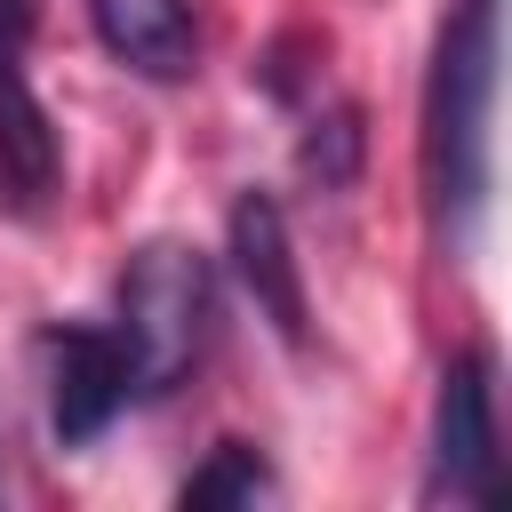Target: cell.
Listing matches in <instances>:
<instances>
[{
    "label": "cell",
    "mask_w": 512,
    "mask_h": 512,
    "mask_svg": "<svg viewBox=\"0 0 512 512\" xmlns=\"http://www.w3.org/2000/svg\"><path fill=\"white\" fill-rule=\"evenodd\" d=\"M488 120H496V0H456L424 80V192L448 248L488 208Z\"/></svg>",
    "instance_id": "6da1fadb"
},
{
    "label": "cell",
    "mask_w": 512,
    "mask_h": 512,
    "mask_svg": "<svg viewBox=\"0 0 512 512\" xmlns=\"http://www.w3.org/2000/svg\"><path fill=\"white\" fill-rule=\"evenodd\" d=\"M208 320H216V272H208L200 248L152 240V248L128 256L112 336H120L128 376H136L144 400H160V392H176L192 376V360L208 352Z\"/></svg>",
    "instance_id": "7a4b0ae2"
},
{
    "label": "cell",
    "mask_w": 512,
    "mask_h": 512,
    "mask_svg": "<svg viewBox=\"0 0 512 512\" xmlns=\"http://www.w3.org/2000/svg\"><path fill=\"white\" fill-rule=\"evenodd\" d=\"M424 496L432 504H488L496 496V384H488V352H456L440 368Z\"/></svg>",
    "instance_id": "3957f363"
},
{
    "label": "cell",
    "mask_w": 512,
    "mask_h": 512,
    "mask_svg": "<svg viewBox=\"0 0 512 512\" xmlns=\"http://www.w3.org/2000/svg\"><path fill=\"white\" fill-rule=\"evenodd\" d=\"M24 32H32V0H0V200L32 216V208L56 192L64 152H56L48 104L32 96V72H24Z\"/></svg>",
    "instance_id": "277c9868"
},
{
    "label": "cell",
    "mask_w": 512,
    "mask_h": 512,
    "mask_svg": "<svg viewBox=\"0 0 512 512\" xmlns=\"http://www.w3.org/2000/svg\"><path fill=\"white\" fill-rule=\"evenodd\" d=\"M48 352V424L64 448H88L128 400H136V376H128V352L112 328H88V320H64L40 336Z\"/></svg>",
    "instance_id": "5b68a950"
},
{
    "label": "cell",
    "mask_w": 512,
    "mask_h": 512,
    "mask_svg": "<svg viewBox=\"0 0 512 512\" xmlns=\"http://www.w3.org/2000/svg\"><path fill=\"white\" fill-rule=\"evenodd\" d=\"M232 264H240V280H248L256 312H264L288 344H304V280H296L288 216H280V200H272V192H240V200H232Z\"/></svg>",
    "instance_id": "8992f818"
},
{
    "label": "cell",
    "mask_w": 512,
    "mask_h": 512,
    "mask_svg": "<svg viewBox=\"0 0 512 512\" xmlns=\"http://www.w3.org/2000/svg\"><path fill=\"white\" fill-rule=\"evenodd\" d=\"M88 24L96 40L144 72V80H184L192 56H200V24H192V0H88Z\"/></svg>",
    "instance_id": "52a82bcc"
},
{
    "label": "cell",
    "mask_w": 512,
    "mask_h": 512,
    "mask_svg": "<svg viewBox=\"0 0 512 512\" xmlns=\"http://www.w3.org/2000/svg\"><path fill=\"white\" fill-rule=\"evenodd\" d=\"M272 496V464L248 448V440H224L192 480H184V504H264Z\"/></svg>",
    "instance_id": "ba28073f"
}]
</instances>
